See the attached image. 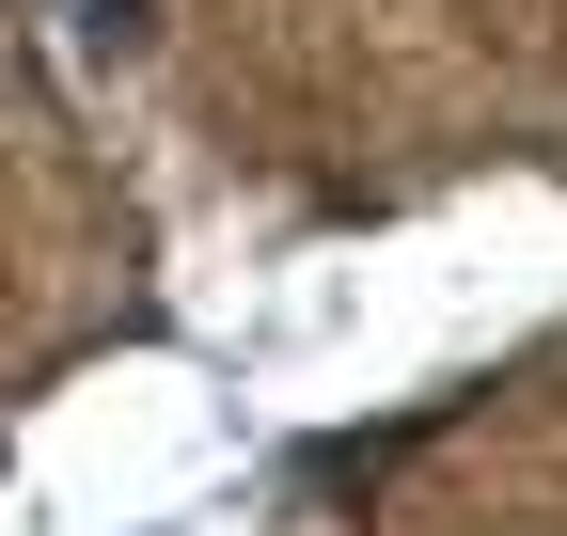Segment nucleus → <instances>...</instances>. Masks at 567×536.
<instances>
[{
  "label": "nucleus",
  "mask_w": 567,
  "mask_h": 536,
  "mask_svg": "<svg viewBox=\"0 0 567 536\" xmlns=\"http://www.w3.org/2000/svg\"><path fill=\"white\" fill-rule=\"evenodd\" d=\"M32 17L80 48V63H142V48H158V0H32Z\"/></svg>",
  "instance_id": "1"
}]
</instances>
